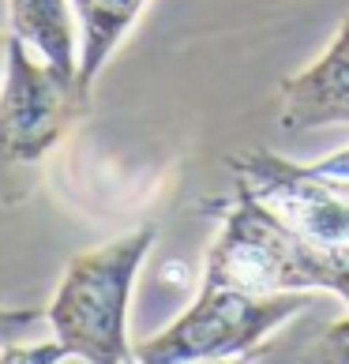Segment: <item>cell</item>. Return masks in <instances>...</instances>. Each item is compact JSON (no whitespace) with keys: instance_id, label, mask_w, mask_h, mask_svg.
<instances>
[{"instance_id":"obj_1","label":"cell","mask_w":349,"mask_h":364,"mask_svg":"<svg viewBox=\"0 0 349 364\" xmlns=\"http://www.w3.org/2000/svg\"><path fill=\"white\" fill-rule=\"evenodd\" d=\"M203 214L222 222L203 278L230 282L248 293L327 289L349 308V248L312 240L240 184L233 199H207Z\"/></svg>"},{"instance_id":"obj_2","label":"cell","mask_w":349,"mask_h":364,"mask_svg":"<svg viewBox=\"0 0 349 364\" xmlns=\"http://www.w3.org/2000/svg\"><path fill=\"white\" fill-rule=\"evenodd\" d=\"M151 248L154 225H143L102 248L79 252L64 267L45 319L68 357L90 364L136 360V349L128 346V301Z\"/></svg>"},{"instance_id":"obj_3","label":"cell","mask_w":349,"mask_h":364,"mask_svg":"<svg viewBox=\"0 0 349 364\" xmlns=\"http://www.w3.org/2000/svg\"><path fill=\"white\" fill-rule=\"evenodd\" d=\"M312 304V293H248L230 282L203 278L199 296L162 334L136 346L143 364L233 360L259 349L271 331Z\"/></svg>"},{"instance_id":"obj_4","label":"cell","mask_w":349,"mask_h":364,"mask_svg":"<svg viewBox=\"0 0 349 364\" xmlns=\"http://www.w3.org/2000/svg\"><path fill=\"white\" fill-rule=\"evenodd\" d=\"M90 105V87L45 60L31 46L8 38V60L0 79V181L34 169L64 139Z\"/></svg>"},{"instance_id":"obj_5","label":"cell","mask_w":349,"mask_h":364,"mask_svg":"<svg viewBox=\"0 0 349 364\" xmlns=\"http://www.w3.org/2000/svg\"><path fill=\"white\" fill-rule=\"evenodd\" d=\"M230 169L240 188L259 196L301 233L334 248H349V177H331L316 166H297L267 146L233 154Z\"/></svg>"},{"instance_id":"obj_6","label":"cell","mask_w":349,"mask_h":364,"mask_svg":"<svg viewBox=\"0 0 349 364\" xmlns=\"http://www.w3.org/2000/svg\"><path fill=\"white\" fill-rule=\"evenodd\" d=\"M278 124L286 132H308L327 124L349 128V16L338 23L319 60L281 83Z\"/></svg>"},{"instance_id":"obj_7","label":"cell","mask_w":349,"mask_h":364,"mask_svg":"<svg viewBox=\"0 0 349 364\" xmlns=\"http://www.w3.org/2000/svg\"><path fill=\"white\" fill-rule=\"evenodd\" d=\"M11 34L53 68L79 75V42L68 0H8Z\"/></svg>"},{"instance_id":"obj_8","label":"cell","mask_w":349,"mask_h":364,"mask_svg":"<svg viewBox=\"0 0 349 364\" xmlns=\"http://www.w3.org/2000/svg\"><path fill=\"white\" fill-rule=\"evenodd\" d=\"M143 4L146 0H72L79 31H83V42H79V79L87 87H94V79L105 68V60L113 57L120 38L139 19Z\"/></svg>"},{"instance_id":"obj_9","label":"cell","mask_w":349,"mask_h":364,"mask_svg":"<svg viewBox=\"0 0 349 364\" xmlns=\"http://www.w3.org/2000/svg\"><path fill=\"white\" fill-rule=\"evenodd\" d=\"M308 360H316V364H349V316L331 323V327L308 346Z\"/></svg>"},{"instance_id":"obj_10","label":"cell","mask_w":349,"mask_h":364,"mask_svg":"<svg viewBox=\"0 0 349 364\" xmlns=\"http://www.w3.org/2000/svg\"><path fill=\"white\" fill-rule=\"evenodd\" d=\"M64 346L53 338L45 346H19L11 342L8 349H0V364H53V360H64Z\"/></svg>"},{"instance_id":"obj_11","label":"cell","mask_w":349,"mask_h":364,"mask_svg":"<svg viewBox=\"0 0 349 364\" xmlns=\"http://www.w3.org/2000/svg\"><path fill=\"white\" fill-rule=\"evenodd\" d=\"M38 319H42L38 308H4L0 304V349H8L11 342H19L23 334H31Z\"/></svg>"},{"instance_id":"obj_12","label":"cell","mask_w":349,"mask_h":364,"mask_svg":"<svg viewBox=\"0 0 349 364\" xmlns=\"http://www.w3.org/2000/svg\"><path fill=\"white\" fill-rule=\"evenodd\" d=\"M312 166L319 173H331V177H349V146H345V151L327 154V158H319V161H312Z\"/></svg>"}]
</instances>
